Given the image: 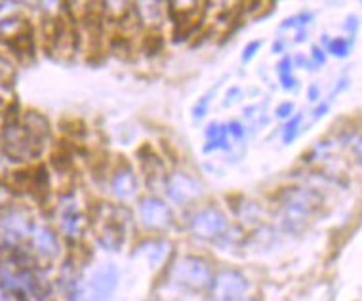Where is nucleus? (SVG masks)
<instances>
[{"mask_svg": "<svg viewBox=\"0 0 362 301\" xmlns=\"http://www.w3.org/2000/svg\"><path fill=\"white\" fill-rule=\"evenodd\" d=\"M262 48V40H254V42H250V45L246 46L243 52V59L244 61H250L252 57L256 56V52Z\"/></svg>", "mask_w": 362, "mask_h": 301, "instance_id": "obj_14", "label": "nucleus"}, {"mask_svg": "<svg viewBox=\"0 0 362 301\" xmlns=\"http://www.w3.org/2000/svg\"><path fill=\"white\" fill-rule=\"evenodd\" d=\"M227 132H231L235 138H243L244 136V128L238 122H231V124L227 126Z\"/></svg>", "mask_w": 362, "mask_h": 301, "instance_id": "obj_17", "label": "nucleus"}, {"mask_svg": "<svg viewBox=\"0 0 362 301\" xmlns=\"http://www.w3.org/2000/svg\"><path fill=\"white\" fill-rule=\"evenodd\" d=\"M248 290V281L238 271H221L210 284V295L214 301H238Z\"/></svg>", "mask_w": 362, "mask_h": 301, "instance_id": "obj_3", "label": "nucleus"}, {"mask_svg": "<svg viewBox=\"0 0 362 301\" xmlns=\"http://www.w3.org/2000/svg\"><path fill=\"white\" fill-rule=\"evenodd\" d=\"M244 301H257V300H244Z\"/></svg>", "mask_w": 362, "mask_h": 301, "instance_id": "obj_23", "label": "nucleus"}, {"mask_svg": "<svg viewBox=\"0 0 362 301\" xmlns=\"http://www.w3.org/2000/svg\"><path fill=\"white\" fill-rule=\"evenodd\" d=\"M175 278L183 286L200 290L212 284V267L202 259V257H183L174 271Z\"/></svg>", "mask_w": 362, "mask_h": 301, "instance_id": "obj_1", "label": "nucleus"}, {"mask_svg": "<svg viewBox=\"0 0 362 301\" xmlns=\"http://www.w3.org/2000/svg\"><path fill=\"white\" fill-rule=\"evenodd\" d=\"M276 69H279V76L292 75V59L290 57H282L281 63L276 65Z\"/></svg>", "mask_w": 362, "mask_h": 301, "instance_id": "obj_15", "label": "nucleus"}, {"mask_svg": "<svg viewBox=\"0 0 362 301\" xmlns=\"http://www.w3.org/2000/svg\"><path fill=\"white\" fill-rule=\"evenodd\" d=\"M347 86H349V78H341V81L337 82L336 92H334V94H332V95H337V94H339V92H344V90L347 88Z\"/></svg>", "mask_w": 362, "mask_h": 301, "instance_id": "obj_21", "label": "nucleus"}, {"mask_svg": "<svg viewBox=\"0 0 362 301\" xmlns=\"http://www.w3.org/2000/svg\"><path fill=\"white\" fill-rule=\"evenodd\" d=\"M319 95H320V88L317 84H311L309 86V92H307V98L311 101H319Z\"/></svg>", "mask_w": 362, "mask_h": 301, "instance_id": "obj_20", "label": "nucleus"}, {"mask_svg": "<svg viewBox=\"0 0 362 301\" xmlns=\"http://www.w3.org/2000/svg\"><path fill=\"white\" fill-rule=\"evenodd\" d=\"M313 61L317 63V65H325L326 63L325 52L320 50L319 46H313Z\"/></svg>", "mask_w": 362, "mask_h": 301, "instance_id": "obj_16", "label": "nucleus"}, {"mask_svg": "<svg viewBox=\"0 0 362 301\" xmlns=\"http://www.w3.org/2000/svg\"><path fill=\"white\" fill-rule=\"evenodd\" d=\"M170 252V244L166 240H147L144 244H139L138 256L147 257L151 265H160L166 259Z\"/></svg>", "mask_w": 362, "mask_h": 301, "instance_id": "obj_9", "label": "nucleus"}, {"mask_svg": "<svg viewBox=\"0 0 362 301\" xmlns=\"http://www.w3.org/2000/svg\"><path fill=\"white\" fill-rule=\"evenodd\" d=\"M119 284V271L111 264L101 265L100 269H95L90 276V281L86 284V294L88 301H105L112 295V292L117 290Z\"/></svg>", "mask_w": 362, "mask_h": 301, "instance_id": "obj_4", "label": "nucleus"}, {"mask_svg": "<svg viewBox=\"0 0 362 301\" xmlns=\"http://www.w3.org/2000/svg\"><path fill=\"white\" fill-rule=\"evenodd\" d=\"M139 218L147 229H166L172 223V210L168 204L156 196H145L139 202Z\"/></svg>", "mask_w": 362, "mask_h": 301, "instance_id": "obj_6", "label": "nucleus"}, {"mask_svg": "<svg viewBox=\"0 0 362 301\" xmlns=\"http://www.w3.org/2000/svg\"><path fill=\"white\" fill-rule=\"evenodd\" d=\"M0 301H2V300H0Z\"/></svg>", "mask_w": 362, "mask_h": 301, "instance_id": "obj_24", "label": "nucleus"}, {"mask_svg": "<svg viewBox=\"0 0 362 301\" xmlns=\"http://www.w3.org/2000/svg\"><path fill=\"white\" fill-rule=\"evenodd\" d=\"M328 109H330V105H328V103H320V105L317 107L315 111H313V117H315V120L322 119V117L328 113Z\"/></svg>", "mask_w": 362, "mask_h": 301, "instance_id": "obj_18", "label": "nucleus"}, {"mask_svg": "<svg viewBox=\"0 0 362 301\" xmlns=\"http://www.w3.org/2000/svg\"><path fill=\"white\" fill-rule=\"evenodd\" d=\"M166 193L175 204H187L200 195V185L193 176L177 172L166 179Z\"/></svg>", "mask_w": 362, "mask_h": 301, "instance_id": "obj_7", "label": "nucleus"}, {"mask_svg": "<svg viewBox=\"0 0 362 301\" xmlns=\"http://www.w3.org/2000/svg\"><path fill=\"white\" fill-rule=\"evenodd\" d=\"M282 206L293 220H305L320 206V195L311 189L292 187L282 193Z\"/></svg>", "mask_w": 362, "mask_h": 301, "instance_id": "obj_2", "label": "nucleus"}, {"mask_svg": "<svg viewBox=\"0 0 362 301\" xmlns=\"http://www.w3.org/2000/svg\"><path fill=\"white\" fill-rule=\"evenodd\" d=\"M111 189L112 193L122 201L134 196V193L138 191V177H136V172L130 164H122L117 168V172L111 177Z\"/></svg>", "mask_w": 362, "mask_h": 301, "instance_id": "obj_8", "label": "nucleus"}, {"mask_svg": "<svg viewBox=\"0 0 362 301\" xmlns=\"http://www.w3.org/2000/svg\"><path fill=\"white\" fill-rule=\"evenodd\" d=\"M328 50H330L332 56L344 59V57L349 56L351 38H332L330 45H328Z\"/></svg>", "mask_w": 362, "mask_h": 301, "instance_id": "obj_10", "label": "nucleus"}, {"mask_svg": "<svg viewBox=\"0 0 362 301\" xmlns=\"http://www.w3.org/2000/svg\"><path fill=\"white\" fill-rule=\"evenodd\" d=\"M345 23H347V25H345V31H349L351 35H355V31L358 29V19H356L355 16H351V18H347Z\"/></svg>", "mask_w": 362, "mask_h": 301, "instance_id": "obj_19", "label": "nucleus"}, {"mask_svg": "<svg viewBox=\"0 0 362 301\" xmlns=\"http://www.w3.org/2000/svg\"><path fill=\"white\" fill-rule=\"evenodd\" d=\"M212 94H208L204 95V98H200L199 101H197V105L193 107V114H194V119L200 120L204 114H206V109H208V98H210Z\"/></svg>", "mask_w": 362, "mask_h": 301, "instance_id": "obj_12", "label": "nucleus"}, {"mask_svg": "<svg viewBox=\"0 0 362 301\" xmlns=\"http://www.w3.org/2000/svg\"><path fill=\"white\" fill-rule=\"evenodd\" d=\"M355 155L358 160H362V136L358 138V141L355 143Z\"/></svg>", "mask_w": 362, "mask_h": 301, "instance_id": "obj_22", "label": "nucleus"}, {"mask_svg": "<svg viewBox=\"0 0 362 301\" xmlns=\"http://www.w3.org/2000/svg\"><path fill=\"white\" fill-rule=\"evenodd\" d=\"M292 113H293V103H290V101H284L282 105L276 107V111H275V114L279 117V119H288V120H290Z\"/></svg>", "mask_w": 362, "mask_h": 301, "instance_id": "obj_13", "label": "nucleus"}, {"mask_svg": "<svg viewBox=\"0 0 362 301\" xmlns=\"http://www.w3.org/2000/svg\"><path fill=\"white\" fill-rule=\"evenodd\" d=\"M225 229H227V220H225L223 213L216 210V208L200 210L199 213H194V218L191 220V231H193L194 237H199L202 240L216 239Z\"/></svg>", "mask_w": 362, "mask_h": 301, "instance_id": "obj_5", "label": "nucleus"}, {"mask_svg": "<svg viewBox=\"0 0 362 301\" xmlns=\"http://www.w3.org/2000/svg\"><path fill=\"white\" fill-rule=\"evenodd\" d=\"M300 124H301V114H293L292 119L288 120L286 128H284V136H282V141H284V143H292L293 139L298 138Z\"/></svg>", "mask_w": 362, "mask_h": 301, "instance_id": "obj_11", "label": "nucleus"}]
</instances>
